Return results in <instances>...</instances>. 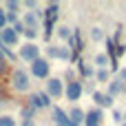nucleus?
I'll return each mask as SVG.
<instances>
[{"label": "nucleus", "mask_w": 126, "mask_h": 126, "mask_svg": "<svg viewBox=\"0 0 126 126\" xmlns=\"http://www.w3.org/2000/svg\"><path fill=\"white\" fill-rule=\"evenodd\" d=\"M9 82H11V89L18 93H29V89H31V75H29V71H24L20 66L11 71Z\"/></svg>", "instance_id": "nucleus-1"}, {"label": "nucleus", "mask_w": 126, "mask_h": 126, "mask_svg": "<svg viewBox=\"0 0 126 126\" xmlns=\"http://www.w3.org/2000/svg\"><path fill=\"white\" fill-rule=\"evenodd\" d=\"M29 75L35 78V80H49L51 78V64H49V60L40 55L35 62H31L29 64Z\"/></svg>", "instance_id": "nucleus-2"}, {"label": "nucleus", "mask_w": 126, "mask_h": 126, "mask_svg": "<svg viewBox=\"0 0 126 126\" xmlns=\"http://www.w3.org/2000/svg\"><path fill=\"white\" fill-rule=\"evenodd\" d=\"M40 58V47L35 44V42H27V44H22L20 49H18V60H22V62H35Z\"/></svg>", "instance_id": "nucleus-3"}, {"label": "nucleus", "mask_w": 126, "mask_h": 126, "mask_svg": "<svg viewBox=\"0 0 126 126\" xmlns=\"http://www.w3.org/2000/svg\"><path fill=\"white\" fill-rule=\"evenodd\" d=\"M51 97L44 93V91H33V93H29V106L31 109H35V111H42V109H49L51 106Z\"/></svg>", "instance_id": "nucleus-4"}, {"label": "nucleus", "mask_w": 126, "mask_h": 126, "mask_svg": "<svg viewBox=\"0 0 126 126\" xmlns=\"http://www.w3.org/2000/svg\"><path fill=\"white\" fill-rule=\"evenodd\" d=\"M82 95H84V86H82V80H75V82H69V84H64V97L69 100V102H78V100H82Z\"/></svg>", "instance_id": "nucleus-5"}, {"label": "nucleus", "mask_w": 126, "mask_h": 126, "mask_svg": "<svg viewBox=\"0 0 126 126\" xmlns=\"http://www.w3.org/2000/svg\"><path fill=\"white\" fill-rule=\"evenodd\" d=\"M44 93H47L51 100H60V97L64 95V82H62L60 78H49V80H47Z\"/></svg>", "instance_id": "nucleus-6"}, {"label": "nucleus", "mask_w": 126, "mask_h": 126, "mask_svg": "<svg viewBox=\"0 0 126 126\" xmlns=\"http://www.w3.org/2000/svg\"><path fill=\"white\" fill-rule=\"evenodd\" d=\"M106 93H109L113 100L120 97V95H126V82H124V80H120V78L115 75V78L106 84Z\"/></svg>", "instance_id": "nucleus-7"}, {"label": "nucleus", "mask_w": 126, "mask_h": 126, "mask_svg": "<svg viewBox=\"0 0 126 126\" xmlns=\"http://www.w3.org/2000/svg\"><path fill=\"white\" fill-rule=\"evenodd\" d=\"M93 102H95V109H102V111L104 109H111V111L115 109V100L109 93H102V91H95L93 93Z\"/></svg>", "instance_id": "nucleus-8"}, {"label": "nucleus", "mask_w": 126, "mask_h": 126, "mask_svg": "<svg viewBox=\"0 0 126 126\" xmlns=\"http://www.w3.org/2000/svg\"><path fill=\"white\" fill-rule=\"evenodd\" d=\"M104 124V111L102 109H91V111H86V115H84V124L82 126H102Z\"/></svg>", "instance_id": "nucleus-9"}, {"label": "nucleus", "mask_w": 126, "mask_h": 126, "mask_svg": "<svg viewBox=\"0 0 126 126\" xmlns=\"http://www.w3.org/2000/svg\"><path fill=\"white\" fill-rule=\"evenodd\" d=\"M42 11H44L42 22H49V24H55V22H58V18H60V4H58V2H49Z\"/></svg>", "instance_id": "nucleus-10"}, {"label": "nucleus", "mask_w": 126, "mask_h": 126, "mask_svg": "<svg viewBox=\"0 0 126 126\" xmlns=\"http://www.w3.org/2000/svg\"><path fill=\"white\" fill-rule=\"evenodd\" d=\"M0 38H2V44H4L7 49H11V47H18V44H20V35H18L11 27L2 29V31H0Z\"/></svg>", "instance_id": "nucleus-11"}, {"label": "nucleus", "mask_w": 126, "mask_h": 126, "mask_svg": "<svg viewBox=\"0 0 126 126\" xmlns=\"http://www.w3.org/2000/svg\"><path fill=\"white\" fill-rule=\"evenodd\" d=\"M51 117H53L55 126H75V124H71V120H69L66 111H64V109H60V106H51Z\"/></svg>", "instance_id": "nucleus-12"}, {"label": "nucleus", "mask_w": 126, "mask_h": 126, "mask_svg": "<svg viewBox=\"0 0 126 126\" xmlns=\"http://www.w3.org/2000/svg\"><path fill=\"white\" fill-rule=\"evenodd\" d=\"M66 115H69V120H71V124L75 126H82L84 124V115H86V111H82L78 104H73L69 111H66Z\"/></svg>", "instance_id": "nucleus-13"}, {"label": "nucleus", "mask_w": 126, "mask_h": 126, "mask_svg": "<svg viewBox=\"0 0 126 126\" xmlns=\"http://www.w3.org/2000/svg\"><path fill=\"white\" fill-rule=\"evenodd\" d=\"M20 20H22V24H24V29H35V31L40 29V18H38V16H35L33 11H24Z\"/></svg>", "instance_id": "nucleus-14"}, {"label": "nucleus", "mask_w": 126, "mask_h": 126, "mask_svg": "<svg viewBox=\"0 0 126 126\" xmlns=\"http://www.w3.org/2000/svg\"><path fill=\"white\" fill-rule=\"evenodd\" d=\"M78 73H80L82 82H86V80L95 78V69H93L91 64H84V62H80V60H78Z\"/></svg>", "instance_id": "nucleus-15"}, {"label": "nucleus", "mask_w": 126, "mask_h": 126, "mask_svg": "<svg viewBox=\"0 0 126 126\" xmlns=\"http://www.w3.org/2000/svg\"><path fill=\"white\" fill-rule=\"evenodd\" d=\"M93 62H95V69H109V66H111V55H109L106 51H100Z\"/></svg>", "instance_id": "nucleus-16"}, {"label": "nucleus", "mask_w": 126, "mask_h": 126, "mask_svg": "<svg viewBox=\"0 0 126 126\" xmlns=\"http://www.w3.org/2000/svg\"><path fill=\"white\" fill-rule=\"evenodd\" d=\"M113 80V73L109 69H95V84H109Z\"/></svg>", "instance_id": "nucleus-17"}, {"label": "nucleus", "mask_w": 126, "mask_h": 126, "mask_svg": "<svg viewBox=\"0 0 126 126\" xmlns=\"http://www.w3.org/2000/svg\"><path fill=\"white\" fill-rule=\"evenodd\" d=\"M55 35H58L60 40H64V42H69V40H71V35H73V29H71V27H66V24H60V27L55 29Z\"/></svg>", "instance_id": "nucleus-18"}, {"label": "nucleus", "mask_w": 126, "mask_h": 126, "mask_svg": "<svg viewBox=\"0 0 126 126\" xmlns=\"http://www.w3.org/2000/svg\"><path fill=\"white\" fill-rule=\"evenodd\" d=\"M58 60H62V62H73V53H71V49L64 44V47H58Z\"/></svg>", "instance_id": "nucleus-19"}, {"label": "nucleus", "mask_w": 126, "mask_h": 126, "mask_svg": "<svg viewBox=\"0 0 126 126\" xmlns=\"http://www.w3.org/2000/svg\"><path fill=\"white\" fill-rule=\"evenodd\" d=\"M20 9H22V2H18V0H7L4 2V11L7 13H20Z\"/></svg>", "instance_id": "nucleus-20"}, {"label": "nucleus", "mask_w": 126, "mask_h": 126, "mask_svg": "<svg viewBox=\"0 0 126 126\" xmlns=\"http://www.w3.org/2000/svg\"><path fill=\"white\" fill-rule=\"evenodd\" d=\"M20 117H22V122H24V120H33V117H35V109H31L29 104L22 106V109H20Z\"/></svg>", "instance_id": "nucleus-21"}, {"label": "nucleus", "mask_w": 126, "mask_h": 126, "mask_svg": "<svg viewBox=\"0 0 126 126\" xmlns=\"http://www.w3.org/2000/svg\"><path fill=\"white\" fill-rule=\"evenodd\" d=\"M91 40L93 42H102L104 40V31L100 27H91Z\"/></svg>", "instance_id": "nucleus-22"}, {"label": "nucleus", "mask_w": 126, "mask_h": 126, "mask_svg": "<svg viewBox=\"0 0 126 126\" xmlns=\"http://www.w3.org/2000/svg\"><path fill=\"white\" fill-rule=\"evenodd\" d=\"M44 58H47V60H58V47L47 44V49H44Z\"/></svg>", "instance_id": "nucleus-23"}, {"label": "nucleus", "mask_w": 126, "mask_h": 126, "mask_svg": "<svg viewBox=\"0 0 126 126\" xmlns=\"http://www.w3.org/2000/svg\"><path fill=\"white\" fill-rule=\"evenodd\" d=\"M24 38H27V42H33L38 35H40V31H35V29H24V33H22Z\"/></svg>", "instance_id": "nucleus-24"}, {"label": "nucleus", "mask_w": 126, "mask_h": 126, "mask_svg": "<svg viewBox=\"0 0 126 126\" xmlns=\"http://www.w3.org/2000/svg\"><path fill=\"white\" fill-rule=\"evenodd\" d=\"M82 86H84V93H91V95H93V93L97 91V84H95V82H91V80L82 82Z\"/></svg>", "instance_id": "nucleus-25"}, {"label": "nucleus", "mask_w": 126, "mask_h": 126, "mask_svg": "<svg viewBox=\"0 0 126 126\" xmlns=\"http://www.w3.org/2000/svg\"><path fill=\"white\" fill-rule=\"evenodd\" d=\"M0 126H18L11 115H0Z\"/></svg>", "instance_id": "nucleus-26"}, {"label": "nucleus", "mask_w": 126, "mask_h": 126, "mask_svg": "<svg viewBox=\"0 0 126 126\" xmlns=\"http://www.w3.org/2000/svg\"><path fill=\"white\" fill-rule=\"evenodd\" d=\"M113 122L115 124H124V113L120 109H113Z\"/></svg>", "instance_id": "nucleus-27"}, {"label": "nucleus", "mask_w": 126, "mask_h": 126, "mask_svg": "<svg viewBox=\"0 0 126 126\" xmlns=\"http://www.w3.org/2000/svg\"><path fill=\"white\" fill-rule=\"evenodd\" d=\"M9 24H7V11H4V7H0V31L2 29H7Z\"/></svg>", "instance_id": "nucleus-28"}, {"label": "nucleus", "mask_w": 126, "mask_h": 126, "mask_svg": "<svg viewBox=\"0 0 126 126\" xmlns=\"http://www.w3.org/2000/svg\"><path fill=\"white\" fill-rule=\"evenodd\" d=\"M7 73H9V62L4 58H0V78H4Z\"/></svg>", "instance_id": "nucleus-29"}, {"label": "nucleus", "mask_w": 126, "mask_h": 126, "mask_svg": "<svg viewBox=\"0 0 126 126\" xmlns=\"http://www.w3.org/2000/svg\"><path fill=\"white\" fill-rule=\"evenodd\" d=\"M22 7H27L29 11H38V9H40L35 0H24V2H22Z\"/></svg>", "instance_id": "nucleus-30"}, {"label": "nucleus", "mask_w": 126, "mask_h": 126, "mask_svg": "<svg viewBox=\"0 0 126 126\" xmlns=\"http://www.w3.org/2000/svg\"><path fill=\"white\" fill-rule=\"evenodd\" d=\"M64 80H66V84H69V82H75V80H78V78H75V71H73V69H66V71H64Z\"/></svg>", "instance_id": "nucleus-31"}, {"label": "nucleus", "mask_w": 126, "mask_h": 126, "mask_svg": "<svg viewBox=\"0 0 126 126\" xmlns=\"http://www.w3.org/2000/svg\"><path fill=\"white\" fill-rule=\"evenodd\" d=\"M16 22H20V16H16V13H7V24L13 27Z\"/></svg>", "instance_id": "nucleus-32"}, {"label": "nucleus", "mask_w": 126, "mask_h": 126, "mask_svg": "<svg viewBox=\"0 0 126 126\" xmlns=\"http://www.w3.org/2000/svg\"><path fill=\"white\" fill-rule=\"evenodd\" d=\"M11 29H13V31L18 33V35H22V33H24V24H22V20H20V22H16V24H13Z\"/></svg>", "instance_id": "nucleus-33"}, {"label": "nucleus", "mask_w": 126, "mask_h": 126, "mask_svg": "<svg viewBox=\"0 0 126 126\" xmlns=\"http://www.w3.org/2000/svg\"><path fill=\"white\" fill-rule=\"evenodd\" d=\"M117 78L126 82V66H120V73H117Z\"/></svg>", "instance_id": "nucleus-34"}, {"label": "nucleus", "mask_w": 126, "mask_h": 126, "mask_svg": "<svg viewBox=\"0 0 126 126\" xmlns=\"http://www.w3.org/2000/svg\"><path fill=\"white\" fill-rule=\"evenodd\" d=\"M20 126H38V124H35V120H24Z\"/></svg>", "instance_id": "nucleus-35"}, {"label": "nucleus", "mask_w": 126, "mask_h": 126, "mask_svg": "<svg viewBox=\"0 0 126 126\" xmlns=\"http://www.w3.org/2000/svg\"><path fill=\"white\" fill-rule=\"evenodd\" d=\"M124 124H126V113H124Z\"/></svg>", "instance_id": "nucleus-36"}, {"label": "nucleus", "mask_w": 126, "mask_h": 126, "mask_svg": "<svg viewBox=\"0 0 126 126\" xmlns=\"http://www.w3.org/2000/svg\"><path fill=\"white\" fill-rule=\"evenodd\" d=\"M120 126H126V124H120Z\"/></svg>", "instance_id": "nucleus-37"}]
</instances>
